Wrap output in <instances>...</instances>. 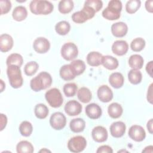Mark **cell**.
Instances as JSON below:
<instances>
[{
	"instance_id": "obj_13",
	"label": "cell",
	"mask_w": 153,
	"mask_h": 153,
	"mask_svg": "<svg viewBox=\"0 0 153 153\" xmlns=\"http://www.w3.org/2000/svg\"><path fill=\"white\" fill-rule=\"evenodd\" d=\"M91 136L93 139L98 143L105 142L108 137L106 129L100 126L94 127L91 131Z\"/></svg>"
},
{
	"instance_id": "obj_52",
	"label": "cell",
	"mask_w": 153,
	"mask_h": 153,
	"mask_svg": "<svg viewBox=\"0 0 153 153\" xmlns=\"http://www.w3.org/2000/svg\"><path fill=\"white\" fill-rule=\"evenodd\" d=\"M127 152V151H126V150H121V151H118V152Z\"/></svg>"
},
{
	"instance_id": "obj_23",
	"label": "cell",
	"mask_w": 153,
	"mask_h": 153,
	"mask_svg": "<svg viewBox=\"0 0 153 153\" xmlns=\"http://www.w3.org/2000/svg\"><path fill=\"white\" fill-rule=\"evenodd\" d=\"M59 74L60 77L65 81H71L76 76L70 64L62 66L60 69Z\"/></svg>"
},
{
	"instance_id": "obj_12",
	"label": "cell",
	"mask_w": 153,
	"mask_h": 153,
	"mask_svg": "<svg viewBox=\"0 0 153 153\" xmlns=\"http://www.w3.org/2000/svg\"><path fill=\"white\" fill-rule=\"evenodd\" d=\"M82 105L75 100L68 102L65 105V111L69 116H76L79 115L82 111Z\"/></svg>"
},
{
	"instance_id": "obj_48",
	"label": "cell",
	"mask_w": 153,
	"mask_h": 153,
	"mask_svg": "<svg viewBox=\"0 0 153 153\" xmlns=\"http://www.w3.org/2000/svg\"><path fill=\"white\" fill-rule=\"evenodd\" d=\"M152 124H153V120H152V118H151L148 121L147 124H146L148 130L150 134H152V130H153L152 129Z\"/></svg>"
},
{
	"instance_id": "obj_19",
	"label": "cell",
	"mask_w": 153,
	"mask_h": 153,
	"mask_svg": "<svg viewBox=\"0 0 153 153\" xmlns=\"http://www.w3.org/2000/svg\"><path fill=\"white\" fill-rule=\"evenodd\" d=\"M13 39L7 33H4L0 36V50L1 52H7L11 50L13 46Z\"/></svg>"
},
{
	"instance_id": "obj_38",
	"label": "cell",
	"mask_w": 153,
	"mask_h": 153,
	"mask_svg": "<svg viewBox=\"0 0 153 153\" xmlns=\"http://www.w3.org/2000/svg\"><path fill=\"white\" fill-rule=\"evenodd\" d=\"M141 1L139 0H131L126 4V10L128 14L135 13L140 8Z\"/></svg>"
},
{
	"instance_id": "obj_2",
	"label": "cell",
	"mask_w": 153,
	"mask_h": 153,
	"mask_svg": "<svg viewBox=\"0 0 153 153\" xmlns=\"http://www.w3.org/2000/svg\"><path fill=\"white\" fill-rule=\"evenodd\" d=\"M122 10V3L119 0H111L108 2V7L102 13V16L108 20H115L120 17Z\"/></svg>"
},
{
	"instance_id": "obj_40",
	"label": "cell",
	"mask_w": 153,
	"mask_h": 153,
	"mask_svg": "<svg viewBox=\"0 0 153 153\" xmlns=\"http://www.w3.org/2000/svg\"><path fill=\"white\" fill-rule=\"evenodd\" d=\"M77 89V85L73 82L65 84L63 88V90L65 96L69 97L74 96L76 93Z\"/></svg>"
},
{
	"instance_id": "obj_15",
	"label": "cell",
	"mask_w": 153,
	"mask_h": 153,
	"mask_svg": "<svg viewBox=\"0 0 153 153\" xmlns=\"http://www.w3.org/2000/svg\"><path fill=\"white\" fill-rule=\"evenodd\" d=\"M111 32L112 35L117 38L124 36L128 32V26L123 22H117L111 26Z\"/></svg>"
},
{
	"instance_id": "obj_47",
	"label": "cell",
	"mask_w": 153,
	"mask_h": 153,
	"mask_svg": "<svg viewBox=\"0 0 153 153\" xmlns=\"http://www.w3.org/2000/svg\"><path fill=\"white\" fill-rule=\"evenodd\" d=\"M152 4H153V1L150 0V1H146L145 2V8L147 11L149 13H152L153 11L152 9Z\"/></svg>"
},
{
	"instance_id": "obj_51",
	"label": "cell",
	"mask_w": 153,
	"mask_h": 153,
	"mask_svg": "<svg viewBox=\"0 0 153 153\" xmlns=\"http://www.w3.org/2000/svg\"><path fill=\"white\" fill-rule=\"evenodd\" d=\"M39 152H51V151L46 148H43L42 149H41L39 151Z\"/></svg>"
},
{
	"instance_id": "obj_17",
	"label": "cell",
	"mask_w": 153,
	"mask_h": 153,
	"mask_svg": "<svg viewBox=\"0 0 153 153\" xmlns=\"http://www.w3.org/2000/svg\"><path fill=\"white\" fill-rule=\"evenodd\" d=\"M126 126L122 121H116L113 123L110 126L111 134L116 138L122 137L126 132Z\"/></svg>"
},
{
	"instance_id": "obj_39",
	"label": "cell",
	"mask_w": 153,
	"mask_h": 153,
	"mask_svg": "<svg viewBox=\"0 0 153 153\" xmlns=\"http://www.w3.org/2000/svg\"><path fill=\"white\" fill-rule=\"evenodd\" d=\"M39 68V65L35 61H30L27 63L24 68L25 74L27 76H32L34 75Z\"/></svg>"
},
{
	"instance_id": "obj_3",
	"label": "cell",
	"mask_w": 153,
	"mask_h": 153,
	"mask_svg": "<svg viewBox=\"0 0 153 153\" xmlns=\"http://www.w3.org/2000/svg\"><path fill=\"white\" fill-rule=\"evenodd\" d=\"M29 8L32 13L35 15H47L53 11L54 6L48 1L33 0L30 3Z\"/></svg>"
},
{
	"instance_id": "obj_29",
	"label": "cell",
	"mask_w": 153,
	"mask_h": 153,
	"mask_svg": "<svg viewBox=\"0 0 153 153\" xmlns=\"http://www.w3.org/2000/svg\"><path fill=\"white\" fill-rule=\"evenodd\" d=\"M77 97L79 101L84 103H88L91 98L92 94L90 90L87 87H81L80 88L77 93Z\"/></svg>"
},
{
	"instance_id": "obj_28",
	"label": "cell",
	"mask_w": 153,
	"mask_h": 153,
	"mask_svg": "<svg viewBox=\"0 0 153 153\" xmlns=\"http://www.w3.org/2000/svg\"><path fill=\"white\" fill-rule=\"evenodd\" d=\"M16 151L17 153H32L34 151V148L30 142L27 140H22L17 144Z\"/></svg>"
},
{
	"instance_id": "obj_49",
	"label": "cell",
	"mask_w": 153,
	"mask_h": 153,
	"mask_svg": "<svg viewBox=\"0 0 153 153\" xmlns=\"http://www.w3.org/2000/svg\"><path fill=\"white\" fill-rule=\"evenodd\" d=\"M142 152H153V146L152 145H149L145 147V149L142 151Z\"/></svg>"
},
{
	"instance_id": "obj_41",
	"label": "cell",
	"mask_w": 153,
	"mask_h": 153,
	"mask_svg": "<svg viewBox=\"0 0 153 153\" xmlns=\"http://www.w3.org/2000/svg\"><path fill=\"white\" fill-rule=\"evenodd\" d=\"M84 5L90 7L97 13L102 8L103 2L100 0H87L85 2Z\"/></svg>"
},
{
	"instance_id": "obj_37",
	"label": "cell",
	"mask_w": 153,
	"mask_h": 153,
	"mask_svg": "<svg viewBox=\"0 0 153 153\" xmlns=\"http://www.w3.org/2000/svg\"><path fill=\"white\" fill-rule=\"evenodd\" d=\"M145 41L142 38H136L131 41L130 48L133 51L139 52L145 48Z\"/></svg>"
},
{
	"instance_id": "obj_14",
	"label": "cell",
	"mask_w": 153,
	"mask_h": 153,
	"mask_svg": "<svg viewBox=\"0 0 153 153\" xmlns=\"http://www.w3.org/2000/svg\"><path fill=\"white\" fill-rule=\"evenodd\" d=\"M97 94L99 99L104 103L110 102L113 98V92L106 85L100 86L97 90Z\"/></svg>"
},
{
	"instance_id": "obj_21",
	"label": "cell",
	"mask_w": 153,
	"mask_h": 153,
	"mask_svg": "<svg viewBox=\"0 0 153 153\" xmlns=\"http://www.w3.org/2000/svg\"><path fill=\"white\" fill-rule=\"evenodd\" d=\"M102 65L108 70H114L118 68L119 63L116 58L106 55L102 56Z\"/></svg>"
},
{
	"instance_id": "obj_9",
	"label": "cell",
	"mask_w": 153,
	"mask_h": 153,
	"mask_svg": "<svg viewBox=\"0 0 153 153\" xmlns=\"http://www.w3.org/2000/svg\"><path fill=\"white\" fill-rule=\"evenodd\" d=\"M50 124L53 129L60 130L63 129L66 124V118L62 112H54L50 117Z\"/></svg>"
},
{
	"instance_id": "obj_27",
	"label": "cell",
	"mask_w": 153,
	"mask_h": 153,
	"mask_svg": "<svg viewBox=\"0 0 153 153\" xmlns=\"http://www.w3.org/2000/svg\"><path fill=\"white\" fill-rule=\"evenodd\" d=\"M144 60L143 57L137 54L131 55L128 59V65L132 69H140L143 67Z\"/></svg>"
},
{
	"instance_id": "obj_44",
	"label": "cell",
	"mask_w": 153,
	"mask_h": 153,
	"mask_svg": "<svg viewBox=\"0 0 153 153\" xmlns=\"http://www.w3.org/2000/svg\"><path fill=\"white\" fill-rule=\"evenodd\" d=\"M0 118H1V130H3L4 128L6 127L7 124V117L4 114H0Z\"/></svg>"
},
{
	"instance_id": "obj_22",
	"label": "cell",
	"mask_w": 153,
	"mask_h": 153,
	"mask_svg": "<svg viewBox=\"0 0 153 153\" xmlns=\"http://www.w3.org/2000/svg\"><path fill=\"white\" fill-rule=\"evenodd\" d=\"M102 56L97 51H91L87 56V62L91 66H98L102 64Z\"/></svg>"
},
{
	"instance_id": "obj_8",
	"label": "cell",
	"mask_w": 153,
	"mask_h": 153,
	"mask_svg": "<svg viewBox=\"0 0 153 153\" xmlns=\"http://www.w3.org/2000/svg\"><path fill=\"white\" fill-rule=\"evenodd\" d=\"M62 57L66 60L70 61L75 59L78 54L77 46L73 42H66L64 44L60 50Z\"/></svg>"
},
{
	"instance_id": "obj_7",
	"label": "cell",
	"mask_w": 153,
	"mask_h": 153,
	"mask_svg": "<svg viewBox=\"0 0 153 153\" xmlns=\"http://www.w3.org/2000/svg\"><path fill=\"white\" fill-rule=\"evenodd\" d=\"M87 146V140L82 136H76L71 138L68 142V149L74 153L83 151Z\"/></svg>"
},
{
	"instance_id": "obj_5",
	"label": "cell",
	"mask_w": 153,
	"mask_h": 153,
	"mask_svg": "<svg viewBox=\"0 0 153 153\" xmlns=\"http://www.w3.org/2000/svg\"><path fill=\"white\" fill-rule=\"evenodd\" d=\"M45 97L50 106L54 108H59L63 102L62 95L57 88H53L48 90L45 94Z\"/></svg>"
},
{
	"instance_id": "obj_1",
	"label": "cell",
	"mask_w": 153,
	"mask_h": 153,
	"mask_svg": "<svg viewBox=\"0 0 153 153\" xmlns=\"http://www.w3.org/2000/svg\"><path fill=\"white\" fill-rule=\"evenodd\" d=\"M51 75L47 72H41L30 80V87L34 91H39L50 87L52 84Z\"/></svg>"
},
{
	"instance_id": "obj_18",
	"label": "cell",
	"mask_w": 153,
	"mask_h": 153,
	"mask_svg": "<svg viewBox=\"0 0 153 153\" xmlns=\"http://www.w3.org/2000/svg\"><path fill=\"white\" fill-rule=\"evenodd\" d=\"M112 51L117 56H123L128 50V43L124 40L115 41L112 45Z\"/></svg>"
},
{
	"instance_id": "obj_26",
	"label": "cell",
	"mask_w": 153,
	"mask_h": 153,
	"mask_svg": "<svg viewBox=\"0 0 153 153\" xmlns=\"http://www.w3.org/2000/svg\"><path fill=\"white\" fill-rule=\"evenodd\" d=\"M71 130L74 133H80L84 131L85 127V121L80 118L72 119L69 124Z\"/></svg>"
},
{
	"instance_id": "obj_36",
	"label": "cell",
	"mask_w": 153,
	"mask_h": 153,
	"mask_svg": "<svg viewBox=\"0 0 153 153\" xmlns=\"http://www.w3.org/2000/svg\"><path fill=\"white\" fill-rule=\"evenodd\" d=\"M33 131L32 124L28 121H24L21 123L19 126L20 134L25 137L30 136Z\"/></svg>"
},
{
	"instance_id": "obj_25",
	"label": "cell",
	"mask_w": 153,
	"mask_h": 153,
	"mask_svg": "<svg viewBox=\"0 0 153 153\" xmlns=\"http://www.w3.org/2000/svg\"><path fill=\"white\" fill-rule=\"evenodd\" d=\"M27 16V11L24 6L19 5L16 7L13 11L12 17L17 22H22L26 19Z\"/></svg>"
},
{
	"instance_id": "obj_30",
	"label": "cell",
	"mask_w": 153,
	"mask_h": 153,
	"mask_svg": "<svg viewBox=\"0 0 153 153\" xmlns=\"http://www.w3.org/2000/svg\"><path fill=\"white\" fill-rule=\"evenodd\" d=\"M128 79L132 84H139L142 79V74L139 69H132L128 73Z\"/></svg>"
},
{
	"instance_id": "obj_42",
	"label": "cell",
	"mask_w": 153,
	"mask_h": 153,
	"mask_svg": "<svg viewBox=\"0 0 153 153\" xmlns=\"http://www.w3.org/2000/svg\"><path fill=\"white\" fill-rule=\"evenodd\" d=\"M1 14H5L8 13L11 8V2L8 0H1L0 1Z\"/></svg>"
},
{
	"instance_id": "obj_10",
	"label": "cell",
	"mask_w": 153,
	"mask_h": 153,
	"mask_svg": "<svg viewBox=\"0 0 153 153\" xmlns=\"http://www.w3.org/2000/svg\"><path fill=\"white\" fill-rule=\"evenodd\" d=\"M128 136L136 142H142L146 137V133L144 128L139 125H133L128 130Z\"/></svg>"
},
{
	"instance_id": "obj_20",
	"label": "cell",
	"mask_w": 153,
	"mask_h": 153,
	"mask_svg": "<svg viewBox=\"0 0 153 153\" xmlns=\"http://www.w3.org/2000/svg\"><path fill=\"white\" fill-rule=\"evenodd\" d=\"M124 82V78L122 74L120 72H114L109 77V82L110 85L115 88H121Z\"/></svg>"
},
{
	"instance_id": "obj_16",
	"label": "cell",
	"mask_w": 153,
	"mask_h": 153,
	"mask_svg": "<svg viewBox=\"0 0 153 153\" xmlns=\"http://www.w3.org/2000/svg\"><path fill=\"white\" fill-rule=\"evenodd\" d=\"M85 114L90 118L96 120L101 117L102 111L99 105L96 103H92L86 106Z\"/></svg>"
},
{
	"instance_id": "obj_4",
	"label": "cell",
	"mask_w": 153,
	"mask_h": 153,
	"mask_svg": "<svg viewBox=\"0 0 153 153\" xmlns=\"http://www.w3.org/2000/svg\"><path fill=\"white\" fill-rule=\"evenodd\" d=\"M20 68L16 65H10L8 66L7 69V74L10 84L14 88L21 87L23 83V79Z\"/></svg>"
},
{
	"instance_id": "obj_46",
	"label": "cell",
	"mask_w": 153,
	"mask_h": 153,
	"mask_svg": "<svg viewBox=\"0 0 153 153\" xmlns=\"http://www.w3.org/2000/svg\"><path fill=\"white\" fill-rule=\"evenodd\" d=\"M152 66H153V62L151 60L148 62L146 66V71L149 76L152 78Z\"/></svg>"
},
{
	"instance_id": "obj_32",
	"label": "cell",
	"mask_w": 153,
	"mask_h": 153,
	"mask_svg": "<svg viewBox=\"0 0 153 153\" xmlns=\"http://www.w3.org/2000/svg\"><path fill=\"white\" fill-rule=\"evenodd\" d=\"M70 65L76 76L82 74L86 68L84 62L79 59L73 60L71 62Z\"/></svg>"
},
{
	"instance_id": "obj_50",
	"label": "cell",
	"mask_w": 153,
	"mask_h": 153,
	"mask_svg": "<svg viewBox=\"0 0 153 153\" xmlns=\"http://www.w3.org/2000/svg\"><path fill=\"white\" fill-rule=\"evenodd\" d=\"M0 81H1V92H2L3 90H4V89L5 87V83L4 82V81H3L2 79H1Z\"/></svg>"
},
{
	"instance_id": "obj_33",
	"label": "cell",
	"mask_w": 153,
	"mask_h": 153,
	"mask_svg": "<svg viewBox=\"0 0 153 153\" xmlns=\"http://www.w3.org/2000/svg\"><path fill=\"white\" fill-rule=\"evenodd\" d=\"M23 57L18 53H13L9 55L6 60V64L8 66L16 65L21 67L23 65Z\"/></svg>"
},
{
	"instance_id": "obj_45",
	"label": "cell",
	"mask_w": 153,
	"mask_h": 153,
	"mask_svg": "<svg viewBox=\"0 0 153 153\" xmlns=\"http://www.w3.org/2000/svg\"><path fill=\"white\" fill-rule=\"evenodd\" d=\"M147 100L151 104H152V100H153V98H152V83H151L149 85V87L148 89Z\"/></svg>"
},
{
	"instance_id": "obj_24",
	"label": "cell",
	"mask_w": 153,
	"mask_h": 153,
	"mask_svg": "<svg viewBox=\"0 0 153 153\" xmlns=\"http://www.w3.org/2000/svg\"><path fill=\"white\" fill-rule=\"evenodd\" d=\"M123 112V109L121 105L114 102L110 104L108 108V113L112 118H118L120 117Z\"/></svg>"
},
{
	"instance_id": "obj_35",
	"label": "cell",
	"mask_w": 153,
	"mask_h": 153,
	"mask_svg": "<svg viewBox=\"0 0 153 153\" xmlns=\"http://www.w3.org/2000/svg\"><path fill=\"white\" fill-rule=\"evenodd\" d=\"M74 8V2L71 0H62L59 2L58 10L62 14L70 13Z\"/></svg>"
},
{
	"instance_id": "obj_31",
	"label": "cell",
	"mask_w": 153,
	"mask_h": 153,
	"mask_svg": "<svg viewBox=\"0 0 153 153\" xmlns=\"http://www.w3.org/2000/svg\"><path fill=\"white\" fill-rule=\"evenodd\" d=\"M34 113L37 118L44 119L48 116L49 110L45 105L43 103H39L35 106Z\"/></svg>"
},
{
	"instance_id": "obj_11",
	"label": "cell",
	"mask_w": 153,
	"mask_h": 153,
	"mask_svg": "<svg viewBox=\"0 0 153 153\" xmlns=\"http://www.w3.org/2000/svg\"><path fill=\"white\" fill-rule=\"evenodd\" d=\"M33 48L38 53L44 54L50 50V43L47 38L44 37H38L33 41Z\"/></svg>"
},
{
	"instance_id": "obj_34",
	"label": "cell",
	"mask_w": 153,
	"mask_h": 153,
	"mask_svg": "<svg viewBox=\"0 0 153 153\" xmlns=\"http://www.w3.org/2000/svg\"><path fill=\"white\" fill-rule=\"evenodd\" d=\"M71 29V25L67 21H60L55 26L56 33L60 35H65L69 33Z\"/></svg>"
},
{
	"instance_id": "obj_6",
	"label": "cell",
	"mask_w": 153,
	"mask_h": 153,
	"mask_svg": "<svg viewBox=\"0 0 153 153\" xmlns=\"http://www.w3.org/2000/svg\"><path fill=\"white\" fill-rule=\"evenodd\" d=\"M95 13L96 12L92 8L84 5L81 10L73 13L72 19L76 23H83L87 20L92 19L94 16Z\"/></svg>"
},
{
	"instance_id": "obj_43",
	"label": "cell",
	"mask_w": 153,
	"mask_h": 153,
	"mask_svg": "<svg viewBox=\"0 0 153 153\" xmlns=\"http://www.w3.org/2000/svg\"><path fill=\"white\" fill-rule=\"evenodd\" d=\"M97 153H112V148L108 145H102L98 148L96 151Z\"/></svg>"
}]
</instances>
